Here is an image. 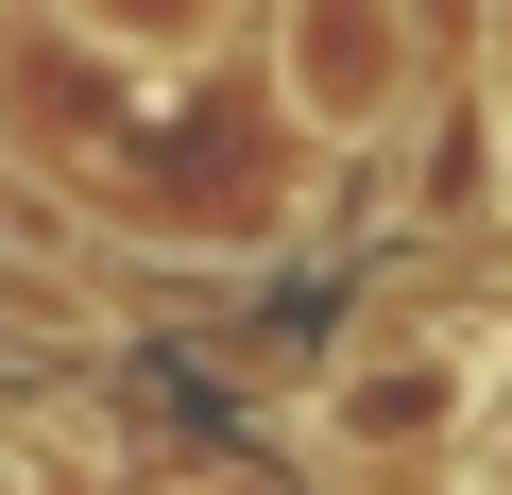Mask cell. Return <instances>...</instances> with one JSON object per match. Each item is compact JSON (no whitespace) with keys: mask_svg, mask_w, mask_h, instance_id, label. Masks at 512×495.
I'll return each instance as SVG.
<instances>
[{"mask_svg":"<svg viewBox=\"0 0 512 495\" xmlns=\"http://www.w3.org/2000/svg\"><path fill=\"white\" fill-rule=\"evenodd\" d=\"M478 495H512V461H495V478H478Z\"/></svg>","mask_w":512,"mask_h":495,"instance_id":"5b68a950","label":"cell"},{"mask_svg":"<svg viewBox=\"0 0 512 495\" xmlns=\"http://www.w3.org/2000/svg\"><path fill=\"white\" fill-rule=\"evenodd\" d=\"M69 18H86L103 52H222L256 0H69Z\"/></svg>","mask_w":512,"mask_h":495,"instance_id":"3957f363","label":"cell"},{"mask_svg":"<svg viewBox=\"0 0 512 495\" xmlns=\"http://www.w3.org/2000/svg\"><path fill=\"white\" fill-rule=\"evenodd\" d=\"M478 359H495V342H359V359L325 376V444H342V461H376V444H444V427L478 410Z\"/></svg>","mask_w":512,"mask_h":495,"instance_id":"7a4b0ae2","label":"cell"},{"mask_svg":"<svg viewBox=\"0 0 512 495\" xmlns=\"http://www.w3.org/2000/svg\"><path fill=\"white\" fill-rule=\"evenodd\" d=\"M171 495H274V478H256V461H188Z\"/></svg>","mask_w":512,"mask_h":495,"instance_id":"277c9868","label":"cell"},{"mask_svg":"<svg viewBox=\"0 0 512 495\" xmlns=\"http://www.w3.org/2000/svg\"><path fill=\"white\" fill-rule=\"evenodd\" d=\"M256 86L308 154H393L427 120V18L410 0H256Z\"/></svg>","mask_w":512,"mask_h":495,"instance_id":"6da1fadb","label":"cell"}]
</instances>
